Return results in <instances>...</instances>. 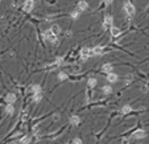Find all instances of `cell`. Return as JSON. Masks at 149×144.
<instances>
[{"instance_id":"cell-13","label":"cell","mask_w":149,"mask_h":144,"mask_svg":"<svg viewBox=\"0 0 149 144\" xmlns=\"http://www.w3.org/2000/svg\"><path fill=\"white\" fill-rule=\"evenodd\" d=\"M110 32H111V36L112 37H117V36H120V29L119 28H116V27H111L110 28Z\"/></svg>"},{"instance_id":"cell-20","label":"cell","mask_w":149,"mask_h":144,"mask_svg":"<svg viewBox=\"0 0 149 144\" xmlns=\"http://www.w3.org/2000/svg\"><path fill=\"white\" fill-rule=\"evenodd\" d=\"M58 79H59V81H66V79H67V74L63 73V71L58 73Z\"/></svg>"},{"instance_id":"cell-25","label":"cell","mask_w":149,"mask_h":144,"mask_svg":"<svg viewBox=\"0 0 149 144\" xmlns=\"http://www.w3.org/2000/svg\"><path fill=\"white\" fill-rule=\"evenodd\" d=\"M63 64V59L61 58V57H58L57 59H55V65H62Z\"/></svg>"},{"instance_id":"cell-14","label":"cell","mask_w":149,"mask_h":144,"mask_svg":"<svg viewBox=\"0 0 149 144\" xmlns=\"http://www.w3.org/2000/svg\"><path fill=\"white\" fill-rule=\"evenodd\" d=\"M29 91H30L32 94H36V93H41V86H40V85H32V86L29 87Z\"/></svg>"},{"instance_id":"cell-12","label":"cell","mask_w":149,"mask_h":144,"mask_svg":"<svg viewBox=\"0 0 149 144\" xmlns=\"http://www.w3.org/2000/svg\"><path fill=\"white\" fill-rule=\"evenodd\" d=\"M5 102L7 103H15L16 102V95L13 94V93H9V94H7V97H5Z\"/></svg>"},{"instance_id":"cell-11","label":"cell","mask_w":149,"mask_h":144,"mask_svg":"<svg viewBox=\"0 0 149 144\" xmlns=\"http://www.w3.org/2000/svg\"><path fill=\"white\" fill-rule=\"evenodd\" d=\"M102 71L105 73V74H108V73L114 71V66H112L111 64H104V65L102 66Z\"/></svg>"},{"instance_id":"cell-26","label":"cell","mask_w":149,"mask_h":144,"mask_svg":"<svg viewBox=\"0 0 149 144\" xmlns=\"http://www.w3.org/2000/svg\"><path fill=\"white\" fill-rule=\"evenodd\" d=\"M104 2H105V5H108V4H111L112 0H104Z\"/></svg>"},{"instance_id":"cell-6","label":"cell","mask_w":149,"mask_h":144,"mask_svg":"<svg viewBox=\"0 0 149 144\" xmlns=\"http://www.w3.org/2000/svg\"><path fill=\"white\" fill-rule=\"evenodd\" d=\"M133 139H137V140H140V139H144L145 136H146V134H145V131L144 130H137L136 132H133Z\"/></svg>"},{"instance_id":"cell-2","label":"cell","mask_w":149,"mask_h":144,"mask_svg":"<svg viewBox=\"0 0 149 144\" xmlns=\"http://www.w3.org/2000/svg\"><path fill=\"white\" fill-rule=\"evenodd\" d=\"M124 11H125V13L127 15H129V16H133L135 13H136V8H135V5L132 4V3H129V2H127L125 4H124Z\"/></svg>"},{"instance_id":"cell-16","label":"cell","mask_w":149,"mask_h":144,"mask_svg":"<svg viewBox=\"0 0 149 144\" xmlns=\"http://www.w3.org/2000/svg\"><path fill=\"white\" fill-rule=\"evenodd\" d=\"M131 111H132V107H131L129 105H125V106L121 107V114H124V115H125V114H129Z\"/></svg>"},{"instance_id":"cell-27","label":"cell","mask_w":149,"mask_h":144,"mask_svg":"<svg viewBox=\"0 0 149 144\" xmlns=\"http://www.w3.org/2000/svg\"><path fill=\"white\" fill-rule=\"evenodd\" d=\"M12 144H17V143H12Z\"/></svg>"},{"instance_id":"cell-5","label":"cell","mask_w":149,"mask_h":144,"mask_svg":"<svg viewBox=\"0 0 149 144\" xmlns=\"http://www.w3.org/2000/svg\"><path fill=\"white\" fill-rule=\"evenodd\" d=\"M112 24H114V19H112V16H105L104 17V21H103V28L104 29H107V28H111L112 27Z\"/></svg>"},{"instance_id":"cell-15","label":"cell","mask_w":149,"mask_h":144,"mask_svg":"<svg viewBox=\"0 0 149 144\" xmlns=\"http://www.w3.org/2000/svg\"><path fill=\"white\" fill-rule=\"evenodd\" d=\"M5 112H7L8 115H13V114H15V107H13L12 103H8V105H7V107H5Z\"/></svg>"},{"instance_id":"cell-21","label":"cell","mask_w":149,"mask_h":144,"mask_svg":"<svg viewBox=\"0 0 149 144\" xmlns=\"http://www.w3.org/2000/svg\"><path fill=\"white\" fill-rule=\"evenodd\" d=\"M50 29H52V31H53V33H55V34H58V33L61 32V28H59V27H58L57 24H54V25H53V27H52Z\"/></svg>"},{"instance_id":"cell-8","label":"cell","mask_w":149,"mask_h":144,"mask_svg":"<svg viewBox=\"0 0 149 144\" xmlns=\"http://www.w3.org/2000/svg\"><path fill=\"white\" fill-rule=\"evenodd\" d=\"M70 124L71 126H78L80 124V118L78 115H71L70 116Z\"/></svg>"},{"instance_id":"cell-1","label":"cell","mask_w":149,"mask_h":144,"mask_svg":"<svg viewBox=\"0 0 149 144\" xmlns=\"http://www.w3.org/2000/svg\"><path fill=\"white\" fill-rule=\"evenodd\" d=\"M44 38H45L46 41H49L50 44H53V45L58 44V37H57L55 33H53L52 29H48V31L44 32Z\"/></svg>"},{"instance_id":"cell-24","label":"cell","mask_w":149,"mask_h":144,"mask_svg":"<svg viewBox=\"0 0 149 144\" xmlns=\"http://www.w3.org/2000/svg\"><path fill=\"white\" fill-rule=\"evenodd\" d=\"M71 144H83V143H82V140H80L79 137H75V139L73 140V143H71Z\"/></svg>"},{"instance_id":"cell-3","label":"cell","mask_w":149,"mask_h":144,"mask_svg":"<svg viewBox=\"0 0 149 144\" xmlns=\"http://www.w3.org/2000/svg\"><path fill=\"white\" fill-rule=\"evenodd\" d=\"M80 57L82 59H89L90 57H92V49L90 48H83L80 50Z\"/></svg>"},{"instance_id":"cell-19","label":"cell","mask_w":149,"mask_h":144,"mask_svg":"<svg viewBox=\"0 0 149 144\" xmlns=\"http://www.w3.org/2000/svg\"><path fill=\"white\" fill-rule=\"evenodd\" d=\"M102 90H103V93H104V94H107V95L112 93V87H111V86H103V87H102Z\"/></svg>"},{"instance_id":"cell-7","label":"cell","mask_w":149,"mask_h":144,"mask_svg":"<svg viewBox=\"0 0 149 144\" xmlns=\"http://www.w3.org/2000/svg\"><path fill=\"white\" fill-rule=\"evenodd\" d=\"M117 79H119V75L115 74L114 71H111V73L107 74V81L111 82V83H115V82H117Z\"/></svg>"},{"instance_id":"cell-17","label":"cell","mask_w":149,"mask_h":144,"mask_svg":"<svg viewBox=\"0 0 149 144\" xmlns=\"http://www.w3.org/2000/svg\"><path fill=\"white\" fill-rule=\"evenodd\" d=\"M41 99H42V94H41V93H36V94H33V102L38 103Z\"/></svg>"},{"instance_id":"cell-23","label":"cell","mask_w":149,"mask_h":144,"mask_svg":"<svg viewBox=\"0 0 149 144\" xmlns=\"http://www.w3.org/2000/svg\"><path fill=\"white\" fill-rule=\"evenodd\" d=\"M79 13H80V12H79L78 9H75L74 12H71V17H73V19H78V17H79Z\"/></svg>"},{"instance_id":"cell-10","label":"cell","mask_w":149,"mask_h":144,"mask_svg":"<svg viewBox=\"0 0 149 144\" xmlns=\"http://www.w3.org/2000/svg\"><path fill=\"white\" fill-rule=\"evenodd\" d=\"M104 53V49H103V46H95V48H92V56H102Z\"/></svg>"},{"instance_id":"cell-18","label":"cell","mask_w":149,"mask_h":144,"mask_svg":"<svg viewBox=\"0 0 149 144\" xmlns=\"http://www.w3.org/2000/svg\"><path fill=\"white\" fill-rule=\"evenodd\" d=\"M96 85H98L96 78H90V79H89V86H90V87H95Z\"/></svg>"},{"instance_id":"cell-28","label":"cell","mask_w":149,"mask_h":144,"mask_svg":"<svg viewBox=\"0 0 149 144\" xmlns=\"http://www.w3.org/2000/svg\"><path fill=\"white\" fill-rule=\"evenodd\" d=\"M0 2H2V0H0Z\"/></svg>"},{"instance_id":"cell-4","label":"cell","mask_w":149,"mask_h":144,"mask_svg":"<svg viewBox=\"0 0 149 144\" xmlns=\"http://www.w3.org/2000/svg\"><path fill=\"white\" fill-rule=\"evenodd\" d=\"M33 8H34V0H25V3L23 5V9L25 12H32Z\"/></svg>"},{"instance_id":"cell-22","label":"cell","mask_w":149,"mask_h":144,"mask_svg":"<svg viewBox=\"0 0 149 144\" xmlns=\"http://www.w3.org/2000/svg\"><path fill=\"white\" fill-rule=\"evenodd\" d=\"M30 143V136H24L23 139H21V144H29Z\"/></svg>"},{"instance_id":"cell-9","label":"cell","mask_w":149,"mask_h":144,"mask_svg":"<svg viewBox=\"0 0 149 144\" xmlns=\"http://www.w3.org/2000/svg\"><path fill=\"white\" fill-rule=\"evenodd\" d=\"M89 8V4L86 3V2H79L78 4H77V9L79 11V12H84Z\"/></svg>"}]
</instances>
